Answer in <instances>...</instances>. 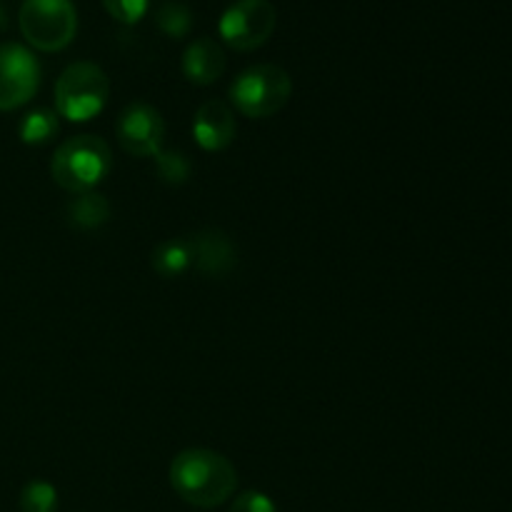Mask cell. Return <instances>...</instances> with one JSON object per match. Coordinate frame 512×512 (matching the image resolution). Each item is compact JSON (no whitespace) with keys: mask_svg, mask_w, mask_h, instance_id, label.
I'll return each instance as SVG.
<instances>
[{"mask_svg":"<svg viewBox=\"0 0 512 512\" xmlns=\"http://www.w3.org/2000/svg\"><path fill=\"white\" fill-rule=\"evenodd\" d=\"M170 488L183 503L210 510L228 503L238 488V470L225 458L208 448H188L170 463Z\"/></svg>","mask_w":512,"mask_h":512,"instance_id":"cell-1","label":"cell"},{"mask_svg":"<svg viewBox=\"0 0 512 512\" xmlns=\"http://www.w3.org/2000/svg\"><path fill=\"white\" fill-rule=\"evenodd\" d=\"M110 170H113V153L98 135L68 138L50 160V175L55 185L73 195L90 193L95 185L108 178Z\"/></svg>","mask_w":512,"mask_h":512,"instance_id":"cell-2","label":"cell"},{"mask_svg":"<svg viewBox=\"0 0 512 512\" xmlns=\"http://www.w3.org/2000/svg\"><path fill=\"white\" fill-rule=\"evenodd\" d=\"M110 98V78L100 65L80 60L68 65L55 83V113L70 123H88L103 113Z\"/></svg>","mask_w":512,"mask_h":512,"instance_id":"cell-3","label":"cell"},{"mask_svg":"<svg viewBox=\"0 0 512 512\" xmlns=\"http://www.w3.org/2000/svg\"><path fill=\"white\" fill-rule=\"evenodd\" d=\"M228 93L235 110H240L245 118L260 120L280 113L288 105L293 95V80L280 65L263 63L245 68L233 80Z\"/></svg>","mask_w":512,"mask_h":512,"instance_id":"cell-4","label":"cell"},{"mask_svg":"<svg viewBox=\"0 0 512 512\" xmlns=\"http://www.w3.org/2000/svg\"><path fill=\"white\" fill-rule=\"evenodd\" d=\"M20 33L43 53H58L78 33V10L73 0H23L18 13Z\"/></svg>","mask_w":512,"mask_h":512,"instance_id":"cell-5","label":"cell"},{"mask_svg":"<svg viewBox=\"0 0 512 512\" xmlns=\"http://www.w3.org/2000/svg\"><path fill=\"white\" fill-rule=\"evenodd\" d=\"M278 13L270 0H235L220 15V38L225 45L240 53L260 48L273 35Z\"/></svg>","mask_w":512,"mask_h":512,"instance_id":"cell-6","label":"cell"},{"mask_svg":"<svg viewBox=\"0 0 512 512\" xmlns=\"http://www.w3.org/2000/svg\"><path fill=\"white\" fill-rule=\"evenodd\" d=\"M40 85V65L20 43H0V110L23 108Z\"/></svg>","mask_w":512,"mask_h":512,"instance_id":"cell-7","label":"cell"},{"mask_svg":"<svg viewBox=\"0 0 512 512\" xmlns=\"http://www.w3.org/2000/svg\"><path fill=\"white\" fill-rule=\"evenodd\" d=\"M115 138L125 153L135 158H150L163 150L165 120L160 110L150 103H130L123 108L115 123Z\"/></svg>","mask_w":512,"mask_h":512,"instance_id":"cell-8","label":"cell"},{"mask_svg":"<svg viewBox=\"0 0 512 512\" xmlns=\"http://www.w3.org/2000/svg\"><path fill=\"white\" fill-rule=\"evenodd\" d=\"M190 253V268L208 278H225L238 265V248L223 230H198L185 238Z\"/></svg>","mask_w":512,"mask_h":512,"instance_id":"cell-9","label":"cell"},{"mask_svg":"<svg viewBox=\"0 0 512 512\" xmlns=\"http://www.w3.org/2000/svg\"><path fill=\"white\" fill-rule=\"evenodd\" d=\"M238 133L235 115L223 100H205L193 118V135L198 145L208 153H220L228 148Z\"/></svg>","mask_w":512,"mask_h":512,"instance_id":"cell-10","label":"cell"},{"mask_svg":"<svg viewBox=\"0 0 512 512\" xmlns=\"http://www.w3.org/2000/svg\"><path fill=\"white\" fill-rule=\"evenodd\" d=\"M225 73V53L213 38H198L185 48L183 75L195 85H213Z\"/></svg>","mask_w":512,"mask_h":512,"instance_id":"cell-11","label":"cell"},{"mask_svg":"<svg viewBox=\"0 0 512 512\" xmlns=\"http://www.w3.org/2000/svg\"><path fill=\"white\" fill-rule=\"evenodd\" d=\"M65 218L68 225L75 230H95L110 220V203L105 195L100 193H80L73 195L65 208Z\"/></svg>","mask_w":512,"mask_h":512,"instance_id":"cell-12","label":"cell"},{"mask_svg":"<svg viewBox=\"0 0 512 512\" xmlns=\"http://www.w3.org/2000/svg\"><path fill=\"white\" fill-rule=\"evenodd\" d=\"M150 265H153L155 273L165 280L180 278L183 273H188L190 253H188V245H185V238L180 240L173 238L160 243L158 248L153 250V255H150Z\"/></svg>","mask_w":512,"mask_h":512,"instance_id":"cell-13","label":"cell"},{"mask_svg":"<svg viewBox=\"0 0 512 512\" xmlns=\"http://www.w3.org/2000/svg\"><path fill=\"white\" fill-rule=\"evenodd\" d=\"M58 113L50 108H35L20 120L18 135L25 145H45L58 135Z\"/></svg>","mask_w":512,"mask_h":512,"instance_id":"cell-14","label":"cell"},{"mask_svg":"<svg viewBox=\"0 0 512 512\" xmlns=\"http://www.w3.org/2000/svg\"><path fill=\"white\" fill-rule=\"evenodd\" d=\"M155 158V170H158V178L165 185H183L188 183L190 173H193V163H190L188 155L183 150H160L153 155Z\"/></svg>","mask_w":512,"mask_h":512,"instance_id":"cell-15","label":"cell"},{"mask_svg":"<svg viewBox=\"0 0 512 512\" xmlns=\"http://www.w3.org/2000/svg\"><path fill=\"white\" fill-rule=\"evenodd\" d=\"M20 512H58V490L45 480H30L20 493Z\"/></svg>","mask_w":512,"mask_h":512,"instance_id":"cell-16","label":"cell"},{"mask_svg":"<svg viewBox=\"0 0 512 512\" xmlns=\"http://www.w3.org/2000/svg\"><path fill=\"white\" fill-rule=\"evenodd\" d=\"M155 23L170 38H185L190 33V25H193V13L183 3H165L155 13Z\"/></svg>","mask_w":512,"mask_h":512,"instance_id":"cell-17","label":"cell"},{"mask_svg":"<svg viewBox=\"0 0 512 512\" xmlns=\"http://www.w3.org/2000/svg\"><path fill=\"white\" fill-rule=\"evenodd\" d=\"M103 5L123 25L140 23L143 15L148 13V0H103Z\"/></svg>","mask_w":512,"mask_h":512,"instance_id":"cell-18","label":"cell"},{"mask_svg":"<svg viewBox=\"0 0 512 512\" xmlns=\"http://www.w3.org/2000/svg\"><path fill=\"white\" fill-rule=\"evenodd\" d=\"M230 512H278L273 500L260 490H245L230 505Z\"/></svg>","mask_w":512,"mask_h":512,"instance_id":"cell-19","label":"cell"},{"mask_svg":"<svg viewBox=\"0 0 512 512\" xmlns=\"http://www.w3.org/2000/svg\"><path fill=\"white\" fill-rule=\"evenodd\" d=\"M5 25H8V15H5L3 5H0V30H3V28H5Z\"/></svg>","mask_w":512,"mask_h":512,"instance_id":"cell-20","label":"cell"}]
</instances>
